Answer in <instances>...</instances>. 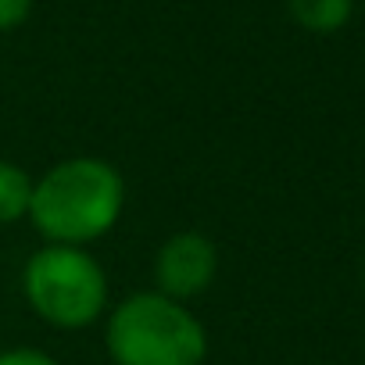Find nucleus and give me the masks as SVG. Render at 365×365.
<instances>
[{"label": "nucleus", "mask_w": 365, "mask_h": 365, "mask_svg": "<svg viewBox=\"0 0 365 365\" xmlns=\"http://www.w3.org/2000/svg\"><path fill=\"white\" fill-rule=\"evenodd\" d=\"M125 212V175L97 154H72L33 179L29 222L43 244L90 247L104 240Z\"/></svg>", "instance_id": "1"}, {"label": "nucleus", "mask_w": 365, "mask_h": 365, "mask_svg": "<svg viewBox=\"0 0 365 365\" xmlns=\"http://www.w3.org/2000/svg\"><path fill=\"white\" fill-rule=\"evenodd\" d=\"M104 351L111 365H205L208 329L187 304L136 290L108 308Z\"/></svg>", "instance_id": "2"}, {"label": "nucleus", "mask_w": 365, "mask_h": 365, "mask_svg": "<svg viewBox=\"0 0 365 365\" xmlns=\"http://www.w3.org/2000/svg\"><path fill=\"white\" fill-rule=\"evenodd\" d=\"M22 297L54 329H86L108 315L111 287L90 247L43 244L22 269Z\"/></svg>", "instance_id": "3"}, {"label": "nucleus", "mask_w": 365, "mask_h": 365, "mask_svg": "<svg viewBox=\"0 0 365 365\" xmlns=\"http://www.w3.org/2000/svg\"><path fill=\"white\" fill-rule=\"evenodd\" d=\"M150 276H154L158 294L179 304H190L194 297L212 290L219 276V247L201 230H175L172 237L158 244Z\"/></svg>", "instance_id": "4"}, {"label": "nucleus", "mask_w": 365, "mask_h": 365, "mask_svg": "<svg viewBox=\"0 0 365 365\" xmlns=\"http://www.w3.org/2000/svg\"><path fill=\"white\" fill-rule=\"evenodd\" d=\"M29 205H33V175L19 161L0 158V226H15L29 219Z\"/></svg>", "instance_id": "5"}, {"label": "nucleus", "mask_w": 365, "mask_h": 365, "mask_svg": "<svg viewBox=\"0 0 365 365\" xmlns=\"http://www.w3.org/2000/svg\"><path fill=\"white\" fill-rule=\"evenodd\" d=\"M287 8H290V15L301 29L329 36V33H340L351 22L354 0H287Z\"/></svg>", "instance_id": "6"}, {"label": "nucleus", "mask_w": 365, "mask_h": 365, "mask_svg": "<svg viewBox=\"0 0 365 365\" xmlns=\"http://www.w3.org/2000/svg\"><path fill=\"white\" fill-rule=\"evenodd\" d=\"M0 365H61V361L43 347H4L0 351Z\"/></svg>", "instance_id": "7"}, {"label": "nucleus", "mask_w": 365, "mask_h": 365, "mask_svg": "<svg viewBox=\"0 0 365 365\" xmlns=\"http://www.w3.org/2000/svg\"><path fill=\"white\" fill-rule=\"evenodd\" d=\"M29 15H33V0H0V33L26 26Z\"/></svg>", "instance_id": "8"}]
</instances>
